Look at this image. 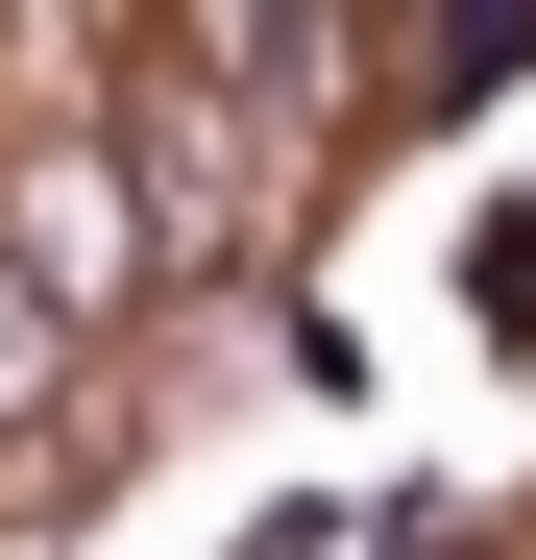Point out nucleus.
Returning a JSON list of instances; mask_svg holds the SVG:
<instances>
[{
  "instance_id": "obj_1",
  "label": "nucleus",
  "mask_w": 536,
  "mask_h": 560,
  "mask_svg": "<svg viewBox=\"0 0 536 560\" xmlns=\"http://www.w3.org/2000/svg\"><path fill=\"white\" fill-rule=\"evenodd\" d=\"M0 268H25L49 317H123V293H147V196H123L98 147H49L25 196H0Z\"/></svg>"
},
{
  "instance_id": "obj_2",
  "label": "nucleus",
  "mask_w": 536,
  "mask_h": 560,
  "mask_svg": "<svg viewBox=\"0 0 536 560\" xmlns=\"http://www.w3.org/2000/svg\"><path fill=\"white\" fill-rule=\"evenodd\" d=\"M25 365H49V293H25V268H0V390H25Z\"/></svg>"
}]
</instances>
